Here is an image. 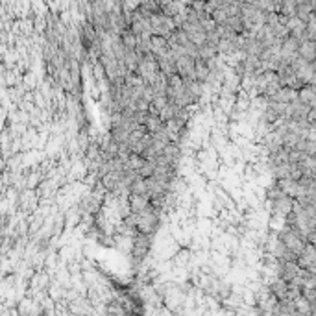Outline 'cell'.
<instances>
[{
    "label": "cell",
    "mask_w": 316,
    "mask_h": 316,
    "mask_svg": "<svg viewBox=\"0 0 316 316\" xmlns=\"http://www.w3.org/2000/svg\"><path fill=\"white\" fill-rule=\"evenodd\" d=\"M276 235H277V239L285 244V248H288L294 255H298V253L303 250L305 242H307L305 241V237L301 235L296 228H292V226H288V224H285L281 230L276 231Z\"/></svg>",
    "instance_id": "cell-1"
},
{
    "label": "cell",
    "mask_w": 316,
    "mask_h": 316,
    "mask_svg": "<svg viewBox=\"0 0 316 316\" xmlns=\"http://www.w3.org/2000/svg\"><path fill=\"white\" fill-rule=\"evenodd\" d=\"M296 263H298L301 268L316 274V252H314V242H305L303 250L298 253L296 257Z\"/></svg>",
    "instance_id": "cell-2"
},
{
    "label": "cell",
    "mask_w": 316,
    "mask_h": 316,
    "mask_svg": "<svg viewBox=\"0 0 316 316\" xmlns=\"http://www.w3.org/2000/svg\"><path fill=\"white\" fill-rule=\"evenodd\" d=\"M272 201V207H270V215H279V217H287L290 213V209H292V203H294V198L292 196H287V194H281L274 198Z\"/></svg>",
    "instance_id": "cell-3"
},
{
    "label": "cell",
    "mask_w": 316,
    "mask_h": 316,
    "mask_svg": "<svg viewBox=\"0 0 316 316\" xmlns=\"http://www.w3.org/2000/svg\"><path fill=\"white\" fill-rule=\"evenodd\" d=\"M174 65H176V74L178 76H181V78H194V58L183 54V56L176 58Z\"/></svg>",
    "instance_id": "cell-4"
},
{
    "label": "cell",
    "mask_w": 316,
    "mask_h": 316,
    "mask_svg": "<svg viewBox=\"0 0 316 316\" xmlns=\"http://www.w3.org/2000/svg\"><path fill=\"white\" fill-rule=\"evenodd\" d=\"M298 100L307 108H316V87L314 83H303L298 89Z\"/></svg>",
    "instance_id": "cell-5"
},
{
    "label": "cell",
    "mask_w": 316,
    "mask_h": 316,
    "mask_svg": "<svg viewBox=\"0 0 316 316\" xmlns=\"http://www.w3.org/2000/svg\"><path fill=\"white\" fill-rule=\"evenodd\" d=\"M298 56L305 61H314L316 58V45L312 39H303L299 41L298 46Z\"/></svg>",
    "instance_id": "cell-6"
},
{
    "label": "cell",
    "mask_w": 316,
    "mask_h": 316,
    "mask_svg": "<svg viewBox=\"0 0 316 316\" xmlns=\"http://www.w3.org/2000/svg\"><path fill=\"white\" fill-rule=\"evenodd\" d=\"M150 205L148 194H130L128 196V207H130V213H139L143 211L144 207Z\"/></svg>",
    "instance_id": "cell-7"
},
{
    "label": "cell",
    "mask_w": 316,
    "mask_h": 316,
    "mask_svg": "<svg viewBox=\"0 0 316 316\" xmlns=\"http://www.w3.org/2000/svg\"><path fill=\"white\" fill-rule=\"evenodd\" d=\"M143 126H144V130L152 135V133H157V132H161L163 128H165V122L159 119V115H146V119H144V122H143Z\"/></svg>",
    "instance_id": "cell-8"
},
{
    "label": "cell",
    "mask_w": 316,
    "mask_h": 316,
    "mask_svg": "<svg viewBox=\"0 0 316 316\" xmlns=\"http://www.w3.org/2000/svg\"><path fill=\"white\" fill-rule=\"evenodd\" d=\"M207 76H209V67H207V63L203 61V59L196 58L194 59V80L205 83Z\"/></svg>",
    "instance_id": "cell-9"
},
{
    "label": "cell",
    "mask_w": 316,
    "mask_h": 316,
    "mask_svg": "<svg viewBox=\"0 0 316 316\" xmlns=\"http://www.w3.org/2000/svg\"><path fill=\"white\" fill-rule=\"evenodd\" d=\"M154 168H155L154 161H148V159H144V163L141 165V168L137 170V174L141 176V178H150V176L154 174Z\"/></svg>",
    "instance_id": "cell-10"
}]
</instances>
